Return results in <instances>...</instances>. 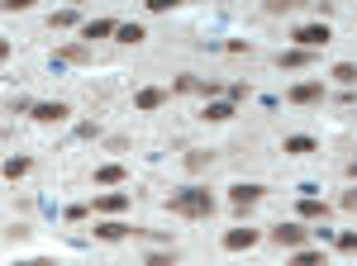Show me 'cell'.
<instances>
[{"instance_id": "6da1fadb", "label": "cell", "mask_w": 357, "mask_h": 266, "mask_svg": "<svg viewBox=\"0 0 357 266\" xmlns=\"http://www.w3.org/2000/svg\"><path fill=\"white\" fill-rule=\"evenodd\" d=\"M167 210L186 214V219H210V214H215V195L205 186H186V190H176V195L167 200Z\"/></svg>"}, {"instance_id": "7a4b0ae2", "label": "cell", "mask_w": 357, "mask_h": 266, "mask_svg": "<svg viewBox=\"0 0 357 266\" xmlns=\"http://www.w3.org/2000/svg\"><path fill=\"white\" fill-rule=\"evenodd\" d=\"M286 100L291 105H324V81H296L286 91Z\"/></svg>"}, {"instance_id": "3957f363", "label": "cell", "mask_w": 357, "mask_h": 266, "mask_svg": "<svg viewBox=\"0 0 357 266\" xmlns=\"http://www.w3.org/2000/svg\"><path fill=\"white\" fill-rule=\"evenodd\" d=\"M291 38H296V48H324V43L333 38V29L329 24H296Z\"/></svg>"}, {"instance_id": "277c9868", "label": "cell", "mask_w": 357, "mask_h": 266, "mask_svg": "<svg viewBox=\"0 0 357 266\" xmlns=\"http://www.w3.org/2000/svg\"><path fill=\"white\" fill-rule=\"evenodd\" d=\"M262 195H267V186H257V181H238V186L229 190V205L243 214V210H252V205H257Z\"/></svg>"}, {"instance_id": "5b68a950", "label": "cell", "mask_w": 357, "mask_h": 266, "mask_svg": "<svg viewBox=\"0 0 357 266\" xmlns=\"http://www.w3.org/2000/svg\"><path fill=\"white\" fill-rule=\"evenodd\" d=\"M314 228H305V224H276L267 238L276 242V247H305V238H310Z\"/></svg>"}, {"instance_id": "8992f818", "label": "cell", "mask_w": 357, "mask_h": 266, "mask_svg": "<svg viewBox=\"0 0 357 266\" xmlns=\"http://www.w3.org/2000/svg\"><path fill=\"white\" fill-rule=\"evenodd\" d=\"M67 114H72V109L62 105V100H38V105H33V124H62Z\"/></svg>"}, {"instance_id": "52a82bcc", "label": "cell", "mask_w": 357, "mask_h": 266, "mask_svg": "<svg viewBox=\"0 0 357 266\" xmlns=\"http://www.w3.org/2000/svg\"><path fill=\"white\" fill-rule=\"evenodd\" d=\"M91 210H96V214H124V210H129V195H124V190L96 195V200H91Z\"/></svg>"}, {"instance_id": "ba28073f", "label": "cell", "mask_w": 357, "mask_h": 266, "mask_svg": "<svg viewBox=\"0 0 357 266\" xmlns=\"http://www.w3.org/2000/svg\"><path fill=\"white\" fill-rule=\"evenodd\" d=\"M257 238H262L257 228H229V233H224V252H248Z\"/></svg>"}, {"instance_id": "9c48e42d", "label": "cell", "mask_w": 357, "mask_h": 266, "mask_svg": "<svg viewBox=\"0 0 357 266\" xmlns=\"http://www.w3.org/2000/svg\"><path fill=\"white\" fill-rule=\"evenodd\" d=\"M296 214H301L305 224H314V219L324 224V219H329V205H324V200H314V195H301V205H296Z\"/></svg>"}, {"instance_id": "30bf717a", "label": "cell", "mask_w": 357, "mask_h": 266, "mask_svg": "<svg viewBox=\"0 0 357 266\" xmlns=\"http://www.w3.org/2000/svg\"><path fill=\"white\" fill-rule=\"evenodd\" d=\"M134 105L143 109V114H148V109H162L167 105V91H162V86H143V91L134 95Z\"/></svg>"}, {"instance_id": "8fae6325", "label": "cell", "mask_w": 357, "mask_h": 266, "mask_svg": "<svg viewBox=\"0 0 357 266\" xmlns=\"http://www.w3.org/2000/svg\"><path fill=\"white\" fill-rule=\"evenodd\" d=\"M129 181V171L119 166V162H105V166H96V186H124Z\"/></svg>"}, {"instance_id": "7c38bea8", "label": "cell", "mask_w": 357, "mask_h": 266, "mask_svg": "<svg viewBox=\"0 0 357 266\" xmlns=\"http://www.w3.org/2000/svg\"><path fill=\"white\" fill-rule=\"evenodd\" d=\"M129 233H134V228H129V224H119V219H105V224L96 228V238H100V242H124Z\"/></svg>"}, {"instance_id": "4fadbf2b", "label": "cell", "mask_w": 357, "mask_h": 266, "mask_svg": "<svg viewBox=\"0 0 357 266\" xmlns=\"http://www.w3.org/2000/svg\"><path fill=\"white\" fill-rule=\"evenodd\" d=\"M276 62H281V72H296V67H310V62H314V48H291V53H281Z\"/></svg>"}, {"instance_id": "5bb4252c", "label": "cell", "mask_w": 357, "mask_h": 266, "mask_svg": "<svg viewBox=\"0 0 357 266\" xmlns=\"http://www.w3.org/2000/svg\"><path fill=\"white\" fill-rule=\"evenodd\" d=\"M281 152H291V157H310V152H319V143H314V138H305V133H296V138H286V143H281Z\"/></svg>"}, {"instance_id": "9a60e30c", "label": "cell", "mask_w": 357, "mask_h": 266, "mask_svg": "<svg viewBox=\"0 0 357 266\" xmlns=\"http://www.w3.org/2000/svg\"><path fill=\"white\" fill-rule=\"evenodd\" d=\"M234 114H238V109H234V100H210L200 119H210V124H224V119H234Z\"/></svg>"}, {"instance_id": "2e32d148", "label": "cell", "mask_w": 357, "mask_h": 266, "mask_svg": "<svg viewBox=\"0 0 357 266\" xmlns=\"http://www.w3.org/2000/svg\"><path fill=\"white\" fill-rule=\"evenodd\" d=\"M114 29H119L114 19H91V24H82V38H86V43H96V38H110Z\"/></svg>"}, {"instance_id": "e0dca14e", "label": "cell", "mask_w": 357, "mask_h": 266, "mask_svg": "<svg viewBox=\"0 0 357 266\" xmlns=\"http://www.w3.org/2000/svg\"><path fill=\"white\" fill-rule=\"evenodd\" d=\"M86 57H91V48H86V43H67V48L53 57V67H62V62H86Z\"/></svg>"}, {"instance_id": "ac0fdd59", "label": "cell", "mask_w": 357, "mask_h": 266, "mask_svg": "<svg viewBox=\"0 0 357 266\" xmlns=\"http://www.w3.org/2000/svg\"><path fill=\"white\" fill-rule=\"evenodd\" d=\"M329 77L338 81V86H357V67H353V62H338V67H333Z\"/></svg>"}, {"instance_id": "d6986e66", "label": "cell", "mask_w": 357, "mask_h": 266, "mask_svg": "<svg viewBox=\"0 0 357 266\" xmlns=\"http://www.w3.org/2000/svg\"><path fill=\"white\" fill-rule=\"evenodd\" d=\"M29 166H33L29 157H10V162H5V181H20V176H24Z\"/></svg>"}, {"instance_id": "ffe728a7", "label": "cell", "mask_w": 357, "mask_h": 266, "mask_svg": "<svg viewBox=\"0 0 357 266\" xmlns=\"http://www.w3.org/2000/svg\"><path fill=\"white\" fill-rule=\"evenodd\" d=\"M77 24V5H67V10H57L53 19H48V29H72Z\"/></svg>"}, {"instance_id": "44dd1931", "label": "cell", "mask_w": 357, "mask_h": 266, "mask_svg": "<svg viewBox=\"0 0 357 266\" xmlns=\"http://www.w3.org/2000/svg\"><path fill=\"white\" fill-rule=\"evenodd\" d=\"M114 38H119V43H143V24H119Z\"/></svg>"}, {"instance_id": "7402d4cb", "label": "cell", "mask_w": 357, "mask_h": 266, "mask_svg": "<svg viewBox=\"0 0 357 266\" xmlns=\"http://www.w3.org/2000/svg\"><path fill=\"white\" fill-rule=\"evenodd\" d=\"M296 266H324V252H314V247H296Z\"/></svg>"}, {"instance_id": "603a6c76", "label": "cell", "mask_w": 357, "mask_h": 266, "mask_svg": "<svg viewBox=\"0 0 357 266\" xmlns=\"http://www.w3.org/2000/svg\"><path fill=\"white\" fill-rule=\"evenodd\" d=\"M210 157H215V152H186V166H191V171H205Z\"/></svg>"}, {"instance_id": "cb8c5ba5", "label": "cell", "mask_w": 357, "mask_h": 266, "mask_svg": "<svg viewBox=\"0 0 357 266\" xmlns=\"http://www.w3.org/2000/svg\"><path fill=\"white\" fill-rule=\"evenodd\" d=\"M0 5H5V15H20V10H33L38 0H0Z\"/></svg>"}, {"instance_id": "d4e9b609", "label": "cell", "mask_w": 357, "mask_h": 266, "mask_svg": "<svg viewBox=\"0 0 357 266\" xmlns=\"http://www.w3.org/2000/svg\"><path fill=\"white\" fill-rule=\"evenodd\" d=\"M143 5H148V10H153V15H167V10H176V5H181V0H143Z\"/></svg>"}, {"instance_id": "484cf974", "label": "cell", "mask_w": 357, "mask_h": 266, "mask_svg": "<svg viewBox=\"0 0 357 266\" xmlns=\"http://www.w3.org/2000/svg\"><path fill=\"white\" fill-rule=\"evenodd\" d=\"M176 91H181V95H195V91H200V81H195V77H176Z\"/></svg>"}, {"instance_id": "4316f807", "label": "cell", "mask_w": 357, "mask_h": 266, "mask_svg": "<svg viewBox=\"0 0 357 266\" xmlns=\"http://www.w3.org/2000/svg\"><path fill=\"white\" fill-rule=\"evenodd\" d=\"M333 242H338V252H357V233H338Z\"/></svg>"}, {"instance_id": "83f0119b", "label": "cell", "mask_w": 357, "mask_h": 266, "mask_svg": "<svg viewBox=\"0 0 357 266\" xmlns=\"http://www.w3.org/2000/svg\"><path fill=\"white\" fill-rule=\"evenodd\" d=\"M291 5H301V0H267V15H286Z\"/></svg>"}, {"instance_id": "f1b7e54d", "label": "cell", "mask_w": 357, "mask_h": 266, "mask_svg": "<svg viewBox=\"0 0 357 266\" xmlns=\"http://www.w3.org/2000/svg\"><path fill=\"white\" fill-rule=\"evenodd\" d=\"M248 48H252L248 38H229V43H224V53H248Z\"/></svg>"}, {"instance_id": "f546056e", "label": "cell", "mask_w": 357, "mask_h": 266, "mask_svg": "<svg viewBox=\"0 0 357 266\" xmlns=\"http://www.w3.org/2000/svg\"><path fill=\"white\" fill-rule=\"evenodd\" d=\"M343 210H357V190H348V195H343Z\"/></svg>"}, {"instance_id": "4dcf8cb0", "label": "cell", "mask_w": 357, "mask_h": 266, "mask_svg": "<svg viewBox=\"0 0 357 266\" xmlns=\"http://www.w3.org/2000/svg\"><path fill=\"white\" fill-rule=\"evenodd\" d=\"M348 176H353V181H357V162H353V166H348Z\"/></svg>"}]
</instances>
